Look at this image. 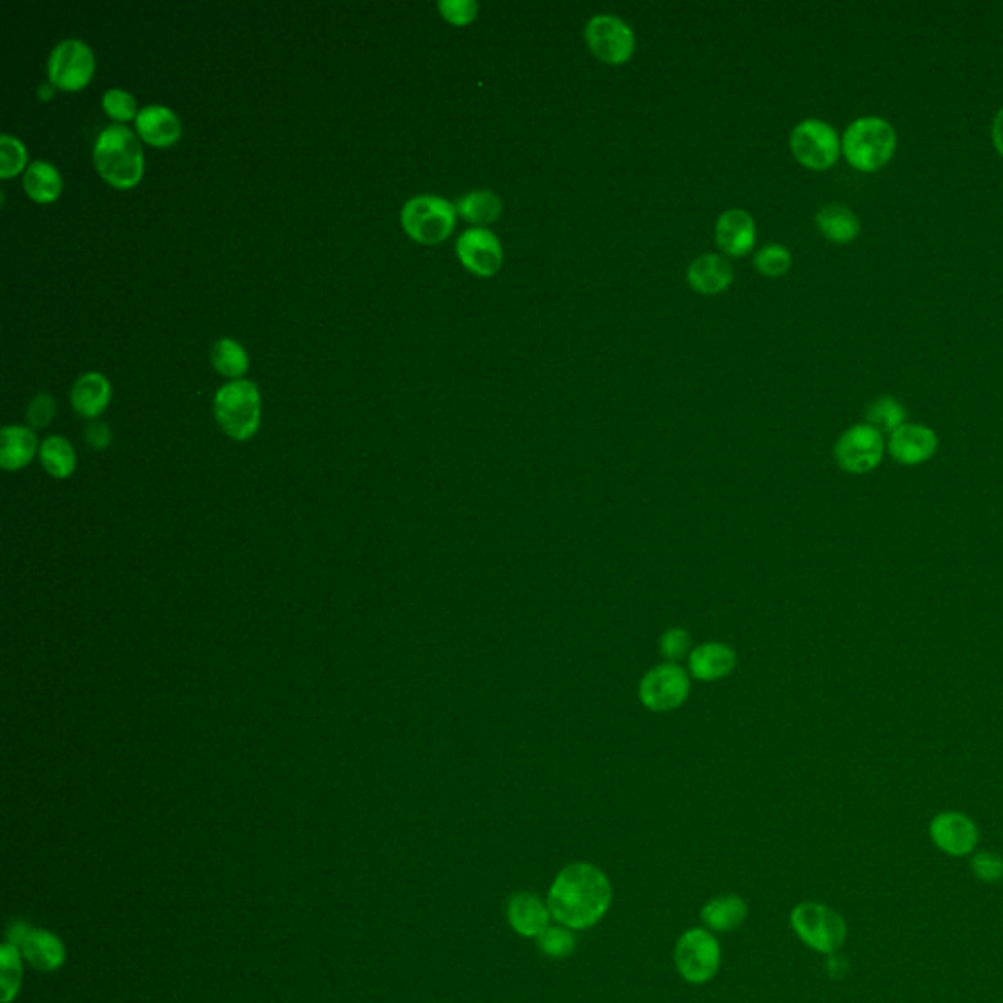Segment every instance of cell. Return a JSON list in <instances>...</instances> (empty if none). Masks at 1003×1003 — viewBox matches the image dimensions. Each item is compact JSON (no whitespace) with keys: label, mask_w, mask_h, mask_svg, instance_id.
I'll list each match as a JSON object with an SVG mask.
<instances>
[{"label":"cell","mask_w":1003,"mask_h":1003,"mask_svg":"<svg viewBox=\"0 0 1003 1003\" xmlns=\"http://www.w3.org/2000/svg\"><path fill=\"white\" fill-rule=\"evenodd\" d=\"M24 189L38 202H51L58 199L63 189L60 171L48 161H32L24 173Z\"/></svg>","instance_id":"cell-26"},{"label":"cell","mask_w":1003,"mask_h":1003,"mask_svg":"<svg viewBox=\"0 0 1003 1003\" xmlns=\"http://www.w3.org/2000/svg\"><path fill=\"white\" fill-rule=\"evenodd\" d=\"M715 241L731 258L745 255L755 248V220L745 210H727L715 224Z\"/></svg>","instance_id":"cell-17"},{"label":"cell","mask_w":1003,"mask_h":1003,"mask_svg":"<svg viewBox=\"0 0 1003 1003\" xmlns=\"http://www.w3.org/2000/svg\"><path fill=\"white\" fill-rule=\"evenodd\" d=\"M400 218L410 238L419 243H439L455 229L457 209L436 195H419L408 200Z\"/></svg>","instance_id":"cell-7"},{"label":"cell","mask_w":1003,"mask_h":1003,"mask_svg":"<svg viewBox=\"0 0 1003 1003\" xmlns=\"http://www.w3.org/2000/svg\"><path fill=\"white\" fill-rule=\"evenodd\" d=\"M0 963H2V974H0V982H2V1002L11 1003L12 998L18 993V986H21L22 978L21 953H18V949L11 943L2 944V949H0Z\"/></svg>","instance_id":"cell-32"},{"label":"cell","mask_w":1003,"mask_h":1003,"mask_svg":"<svg viewBox=\"0 0 1003 1003\" xmlns=\"http://www.w3.org/2000/svg\"><path fill=\"white\" fill-rule=\"evenodd\" d=\"M112 439V434H110V427L102 422H95L87 427V441L95 449H104L110 443Z\"/></svg>","instance_id":"cell-40"},{"label":"cell","mask_w":1003,"mask_h":1003,"mask_svg":"<svg viewBox=\"0 0 1003 1003\" xmlns=\"http://www.w3.org/2000/svg\"><path fill=\"white\" fill-rule=\"evenodd\" d=\"M26 165V148L11 134L0 136V177L9 179Z\"/></svg>","instance_id":"cell-35"},{"label":"cell","mask_w":1003,"mask_h":1003,"mask_svg":"<svg viewBox=\"0 0 1003 1003\" xmlns=\"http://www.w3.org/2000/svg\"><path fill=\"white\" fill-rule=\"evenodd\" d=\"M30 931V927H28L26 924H22V921L12 924L11 927H9V933H7V937H9V943L14 944L16 949H21V944L24 943V939L28 937Z\"/></svg>","instance_id":"cell-41"},{"label":"cell","mask_w":1003,"mask_h":1003,"mask_svg":"<svg viewBox=\"0 0 1003 1003\" xmlns=\"http://www.w3.org/2000/svg\"><path fill=\"white\" fill-rule=\"evenodd\" d=\"M507 925L524 939H537L553 921L547 898L536 892H516L506 905Z\"/></svg>","instance_id":"cell-16"},{"label":"cell","mask_w":1003,"mask_h":1003,"mask_svg":"<svg viewBox=\"0 0 1003 1003\" xmlns=\"http://www.w3.org/2000/svg\"><path fill=\"white\" fill-rule=\"evenodd\" d=\"M22 954L26 961L43 973H50L60 968L65 961V946L61 943L55 935L48 933L43 929H32L28 937L21 944Z\"/></svg>","instance_id":"cell-22"},{"label":"cell","mask_w":1003,"mask_h":1003,"mask_svg":"<svg viewBox=\"0 0 1003 1003\" xmlns=\"http://www.w3.org/2000/svg\"><path fill=\"white\" fill-rule=\"evenodd\" d=\"M722 944L705 927H692L676 939L675 968L688 983L702 986L714 980L722 968Z\"/></svg>","instance_id":"cell-5"},{"label":"cell","mask_w":1003,"mask_h":1003,"mask_svg":"<svg viewBox=\"0 0 1003 1003\" xmlns=\"http://www.w3.org/2000/svg\"><path fill=\"white\" fill-rule=\"evenodd\" d=\"M55 414V400L50 394H38L28 406V422L34 427L48 426Z\"/></svg>","instance_id":"cell-39"},{"label":"cell","mask_w":1003,"mask_h":1003,"mask_svg":"<svg viewBox=\"0 0 1003 1003\" xmlns=\"http://www.w3.org/2000/svg\"><path fill=\"white\" fill-rule=\"evenodd\" d=\"M457 214L471 224H494L502 214V200L492 190H473L457 202Z\"/></svg>","instance_id":"cell-27"},{"label":"cell","mask_w":1003,"mask_h":1003,"mask_svg":"<svg viewBox=\"0 0 1003 1003\" xmlns=\"http://www.w3.org/2000/svg\"><path fill=\"white\" fill-rule=\"evenodd\" d=\"M968 866L982 885H1000L1003 880V856L995 851H976L968 856Z\"/></svg>","instance_id":"cell-33"},{"label":"cell","mask_w":1003,"mask_h":1003,"mask_svg":"<svg viewBox=\"0 0 1003 1003\" xmlns=\"http://www.w3.org/2000/svg\"><path fill=\"white\" fill-rule=\"evenodd\" d=\"M755 267L766 277H782L792 267V253L780 243H770L756 251Z\"/></svg>","instance_id":"cell-34"},{"label":"cell","mask_w":1003,"mask_h":1003,"mask_svg":"<svg viewBox=\"0 0 1003 1003\" xmlns=\"http://www.w3.org/2000/svg\"><path fill=\"white\" fill-rule=\"evenodd\" d=\"M885 449V438L876 427L854 424L837 439L833 448L835 463L844 473L865 475L882 463Z\"/></svg>","instance_id":"cell-9"},{"label":"cell","mask_w":1003,"mask_h":1003,"mask_svg":"<svg viewBox=\"0 0 1003 1003\" xmlns=\"http://www.w3.org/2000/svg\"><path fill=\"white\" fill-rule=\"evenodd\" d=\"M40 455L43 467L48 468V473L53 477H70L71 473L75 471L77 459H75V451L71 448L67 439L51 436V438L41 443Z\"/></svg>","instance_id":"cell-29"},{"label":"cell","mask_w":1003,"mask_h":1003,"mask_svg":"<svg viewBox=\"0 0 1003 1003\" xmlns=\"http://www.w3.org/2000/svg\"><path fill=\"white\" fill-rule=\"evenodd\" d=\"M749 905L741 895L722 894L710 898L700 910V921L712 933H731L745 924Z\"/></svg>","instance_id":"cell-18"},{"label":"cell","mask_w":1003,"mask_h":1003,"mask_svg":"<svg viewBox=\"0 0 1003 1003\" xmlns=\"http://www.w3.org/2000/svg\"><path fill=\"white\" fill-rule=\"evenodd\" d=\"M690 651V636L685 629L676 627V629H668L666 634H663L661 637V653L670 659V661H680L685 659Z\"/></svg>","instance_id":"cell-38"},{"label":"cell","mask_w":1003,"mask_h":1003,"mask_svg":"<svg viewBox=\"0 0 1003 1003\" xmlns=\"http://www.w3.org/2000/svg\"><path fill=\"white\" fill-rule=\"evenodd\" d=\"M614 902V886L610 876L587 861L563 866L547 892V904L553 921L568 929L587 931L606 917Z\"/></svg>","instance_id":"cell-1"},{"label":"cell","mask_w":1003,"mask_h":1003,"mask_svg":"<svg viewBox=\"0 0 1003 1003\" xmlns=\"http://www.w3.org/2000/svg\"><path fill=\"white\" fill-rule=\"evenodd\" d=\"M939 449V438L935 429L924 424H904L890 434L888 451L894 461L905 467L924 465L929 459L935 457Z\"/></svg>","instance_id":"cell-15"},{"label":"cell","mask_w":1003,"mask_h":1003,"mask_svg":"<svg viewBox=\"0 0 1003 1003\" xmlns=\"http://www.w3.org/2000/svg\"><path fill=\"white\" fill-rule=\"evenodd\" d=\"M690 694V678L680 666L661 665L649 670L639 685V700L647 710L663 714L676 710Z\"/></svg>","instance_id":"cell-12"},{"label":"cell","mask_w":1003,"mask_h":1003,"mask_svg":"<svg viewBox=\"0 0 1003 1003\" xmlns=\"http://www.w3.org/2000/svg\"><path fill=\"white\" fill-rule=\"evenodd\" d=\"M929 839L935 849L946 856L968 858L978 851L980 829L970 815L949 810L929 822Z\"/></svg>","instance_id":"cell-11"},{"label":"cell","mask_w":1003,"mask_h":1003,"mask_svg":"<svg viewBox=\"0 0 1003 1003\" xmlns=\"http://www.w3.org/2000/svg\"><path fill=\"white\" fill-rule=\"evenodd\" d=\"M992 141L995 150L1003 158V106L995 112L992 122Z\"/></svg>","instance_id":"cell-42"},{"label":"cell","mask_w":1003,"mask_h":1003,"mask_svg":"<svg viewBox=\"0 0 1003 1003\" xmlns=\"http://www.w3.org/2000/svg\"><path fill=\"white\" fill-rule=\"evenodd\" d=\"M585 38L590 51L607 65H624L636 53V34L626 22L612 14L590 18Z\"/></svg>","instance_id":"cell-10"},{"label":"cell","mask_w":1003,"mask_h":1003,"mask_svg":"<svg viewBox=\"0 0 1003 1003\" xmlns=\"http://www.w3.org/2000/svg\"><path fill=\"white\" fill-rule=\"evenodd\" d=\"M690 673L702 682H714L734 673L736 651L724 643H704L690 653Z\"/></svg>","instance_id":"cell-19"},{"label":"cell","mask_w":1003,"mask_h":1003,"mask_svg":"<svg viewBox=\"0 0 1003 1003\" xmlns=\"http://www.w3.org/2000/svg\"><path fill=\"white\" fill-rule=\"evenodd\" d=\"M102 104H104V110L109 112L112 118L116 120H129L134 116H138V109H136V100L134 97L122 89H110L104 92L102 97Z\"/></svg>","instance_id":"cell-36"},{"label":"cell","mask_w":1003,"mask_h":1003,"mask_svg":"<svg viewBox=\"0 0 1003 1003\" xmlns=\"http://www.w3.org/2000/svg\"><path fill=\"white\" fill-rule=\"evenodd\" d=\"M36 436L28 427L7 426L2 429L0 465L7 471L26 467L36 453Z\"/></svg>","instance_id":"cell-25"},{"label":"cell","mask_w":1003,"mask_h":1003,"mask_svg":"<svg viewBox=\"0 0 1003 1003\" xmlns=\"http://www.w3.org/2000/svg\"><path fill=\"white\" fill-rule=\"evenodd\" d=\"M139 136L151 146H171L180 136V122L173 110L161 104H151L138 112L136 116Z\"/></svg>","instance_id":"cell-21"},{"label":"cell","mask_w":1003,"mask_h":1003,"mask_svg":"<svg viewBox=\"0 0 1003 1003\" xmlns=\"http://www.w3.org/2000/svg\"><path fill=\"white\" fill-rule=\"evenodd\" d=\"M48 71L55 87L77 90L92 77L95 55L85 41L63 40L51 51Z\"/></svg>","instance_id":"cell-13"},{"label":"cell","mask_w":1003,"mask_h":1003,"mask_svg":"<svg viewBox=\"0 0 1003 1003\" xmlns=\"http://www.w3.org/2000/svg\"><path fill=\"white\" fill-rule=\"evenodd\" d=\"M439 12L451 24L465 26L477 18L478 4L475 0H441Z\"/></svg>","instance_id":"cell-37"},{"label":"cell","mask_w":1003,"mask_h":1003,"mask_svg":"<svg viewBox=\"0 0 1003 1003\" xmlns=\"http://www.w3.org/2000/svg\"><path fill=\"white\" fill-rule=\"evenodd\" d=\"M51 95H53V89L43 85V87H41V99H50Z\"/></svg>","instance_id":"cell-43"},{"label":"cell","mask_w":1003,"mask_h":1003,"mask_svg":"<svg viewBox=\"0 0 1003 1003\" xmlns=\"http://www.w3.org/2000/svg\"><path fill=\"white\" fill-rule=\"evenodd\" d=\"M71 400L80 416L97 417L109 404L110 383L100 373H87L75 383Z\"/></svg>","instance_id":"cell-24"},{"label":"cell","mask_w":1003,"mask_h":1003,"mask_svg":"<svg viewBox=\"0 0 1003 1003\" xmlns=\"http://www.w3.org/2000/svg\"><path fill=\"white\" fill-rule=\"evenodd\" d=\"M815 224L833 243H851L861 234V220L843 204H825L815 214Z\"/></svg>","instance_id":"cell-23"},{"label":"cell","mask_w":1003,"mask_h":1003,"mask_svg":"<svg viewBox=\"0 0 1003 1003\" xmlns=\"http://www.w3.org/2000/svg\"><path fill=\"white\" fill-rule=\"evenodd\" d=\"M457 255L463 267H467L478 277L497 275L504 261L500 239L487 228H471L463 231L461 238L457 239Z\"/></svg>","instance_id":"cell-14"},{"label":"cell","mask_w":1003,"mask_h":1003,"mask_svg":"<svg viewBox=\"0 0 1003 1003\" xmlns=\"http://www.w3.org/2000/svg\"><path fill=\"white\" fill-rule=\"evenodd\" d=\"M214 412L222 429L229 438H251L259 427L261 400L259 390L251 380H231L220 388L214 400Z\"/></svg>","instance_id":"cell-6"},{"label":"cell","mask_w":1003,"mask_h":1003,"mask_svg":"<svg viewBox=\"0 0 1003 1003\" xmlns=\"http://www.w3.org/2000/svg\"><path fill=\"white\" fill-rule=\"evenodd\" d=\"M790 927L802 943L814 953L831 956L843 949L849 925L843 914L824 902H800L790 912Z\"/></svg>","instance_id":"cell-4"},{"label":"cell","mask_w":1003,"mask_h":1003,"mask_svg":"<svg viewBox=\"0 0 1003 1003\" xmlns=\"http://www.w3.org/2000/svg\"><path fill=\"white\" fill-rule=\"evenodd\" d=\"M898 148L895 128L882 116L853 120L841 138V153L853 170L875 173L894 158Z\"/></svg>","instance_id":"cell-2"},{"label":"cell","mask_w":1003,"mask_h":1003,"mask_svg":"<svg viewBox=\"0 0 1003 1003\" xmlns=\"http://www.w3.org/2000/svg\"><path fill=\"white\" fill-rule=\"evenodd\" d=\"M790 150L807 170L825 171L839 160L841 138L825 120H802L790 134Z\"/></svg>","instance_id":"cell-8"},{"label":"cell","mask_w":1003,"mask_h":1003,"mask_svg":"<svg viewBox=\"0 0 1003 1003\" xmlns=\"http://www.w3.org/2000/svg\"><path fill=\"white\" fill-rule=\"evenodd\" d=\"M539 953L551 961H563L577 951V935L565 925H549L536 939Z\"/></svg>","instance_id":"cell-30"},{"label":"cell","mask_w":1003,"mask_h":1003,"mask_svg":"<svg viewBox=\"0 0 1003 1003\" xmlns=\"http://www.w3.org/2000/svg\"><path fill=\"white\" fill-rule=\"evenodd\" d=\"M905 417H907V412H905L904 404L888 394L876 398L870 402V406L866 408V424L876 427L880 434L885 431L894 434L898 427L907 424Z\"/></svg>","instance_id":"cell-28"},{"label":"cell","mask_w":1003,"mask_h":1003,"mask_svg":"<svg viewBox=\"0 0 1003 1003\" xmlns=\"http://www.w3.org/2000/svg\"><path fill=\"white\" fill-rule=\"evenodd\" d=\"M734 268L727 259L715 253H705L694 259L688 267V283L700 294H717L731 285Z\"/></svg>","instance_id":"cell-20"},{"label":"cell","mask_w":1003,"mask_h":1003,"mask_svg":"<svg viewBox=\"0 0 1003 1003\" xmlns=\"http://www.w3.org/2000/svg\"><path fill=\"white\" fill-rule=\"evenodd\" d=\"M95 165L110 185L128 189L143 173V151L131 129L122 124H110L100 131L95 143Z\"/></svg>","instance_id":"cell-3"},{"label":"cell","mask_w":1003,"mask_h":1003,"mask_svg":"<svg viewBox=\"0 0 1003 1003\" xmlns=\"http://www.w3.org/2000/svg\"><path fill=\"white\" fill-rule=\"evenodd\" d=\"M212 363L226 377H241L249 367L248 351L234 339H218L212 348Z\"/></svg>","instance_id":"cell-31"}]
</instances>
